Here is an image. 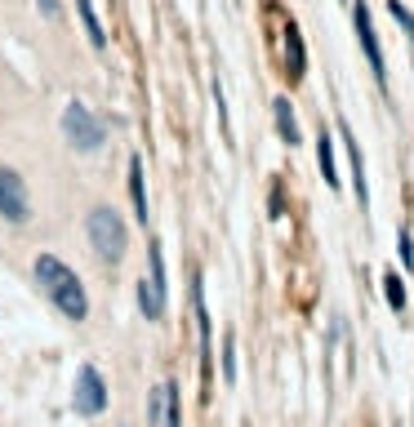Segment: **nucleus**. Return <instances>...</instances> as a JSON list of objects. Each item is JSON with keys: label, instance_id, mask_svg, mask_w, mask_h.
I'll return each mask as SVG.
<instances>
[{"label": "nucleus", "instance_id": "obj_16", "mask_svg": "<svg viewBox=\"0 0 414 427\" xmlns=\"http://www.w3.org/2000/svg\"><path fill=\"white\" fill-rule=\"evenodd\" d=\"M401 263L414 267V241H410V232H401Z\"/></svg>", "mask_w": 414, "mask_h": 427}, {"label": "nucleus", "instance_id": "obj_12", "mask_svg": "<svg viewBox=\"0 0 414 427\" xmlns=\"http://www.w3.org/2000/svg\"><path fill=\"white\" fill-rule=\"evenodd\" d=\"M272 111H276L281 138H285L290 147H298V125H294V107H290V98H276V102H272Z\"/></svg>", "mask_w": 414, "mask_h": 427}, {"label": "nucleus", "instance_id": "obj_6", "mask_svg": "<svg viewBox=\"0 0 414 427\" xmlns=\"http://www.w3.org/2000/svg\"><path fill=\"white\" fill-rule=\"evenodd\" d=\"M0 218H5V223H27V218H32L27 183L18 178V169H5V165H0Z\"/></svg>", "mask_w": 414, "mask_h": 427}, {"label": "nucleus", "instance_id": "obj_7", "mask_svg": "<svg viewBox=\"0 0 414 427\" xmlns=\"http://www.w3.org/2000/svg\"><path fill=\"white\" fill-rule=\"evenodd\" d=\"M352 18H356V36H361L365 58H370V67H374V76H379V85H383V54H379V41H374V27H370V9H365L361 0H356Z\"/></svg>", "mask_w": 414, "mask_h": 427}, {"label": "nucleus", "instance_id": "obj_15", "mask_svg": "<svg viewBox=\"0 0 414 427\" xmlns=\"http://www.w3.org/2000/svg\"><path fill=\"white\" fill-rule=\"evenodd\" d=\"M223 378H228V383H237V338H228V343H223Z\"/></svg>", "mask_w": 414, "mask_h": 427}, {"label": "nucleus", "instance_id": "obj_17", "mask_svg": "<svg viewBox=\"0 0 414 427\" xmlns=\"http://www.w3.org/2000/svg\"><path fill=\"white\" fill-rule=\"evenodd\" d=\"M392 14H397V18H401V23H406V27H410V36H414V18H410V14H406V9H401V5H397V0H392Z\"/></svg>", "mask_w": 414, "mask_h": 427}, {"label": "nucleus", "instance_id": "obj_5", "mask_svg": "<svg viewBox=\"0 0 414 427\" xmlns=\"http://www.w3.org/2000/svg\"><path fill=\"white\" fill-rule=\"evenodd\" d=\"M138 307H143L147 320L165 316V254H161V245H152V276L138 281Z\"/></svg>", "mask_w": 414, "mask_h": 427}, {"label": "nucleus", "instance_id": "obj_13", "mask_svg": "<svg viewBox=\"0 0 414 427\" xmlns=\"http://www.w3.org/2000/svg\"><path fill=\"white\" fill-rule=\"evenodd\" d=\"M316 156H321L325 187H338V169H334V142H330V134H321V138H316Z\"/></svg>", "mask_w": 414, "mask_h": 427}, {"label": "nucleus", "instance_id": "obj_14", "mask_svg": "<svg viewBox=\"0 0 414 427\" xmlns=\"http://www.w3.org/2000/svg\"><path fill=\"white\" fill-rule=\"evenodd\" d=\"M383 289H388V303H392V311H401V307H406V285H401V276H397V272H388V276H383Z\"/></svg>", "mask_w": 414, "mask_h": 427}, {"label": "nucleus", "instance_id": "obj_4", "mask_svg": "<svg viewBox=\"0 0 414 427\" xmlns=\"http://www.w3.org/2000/svg\"><path fill=\"white\" fill-rule=\"evenodd\" d=\"M72 405H76L80 419H98L107 410V383L94 365H80L76 369V392H72Z\"/></svg>", "mask_w": 414, "mask_h": 427}, {"label": "nucleus", "instance_id": "obj_8", "mask_svg": "<svg viewBox=\"0 0 414 427\" xmlns=\"http://www.w3.org/2000/svg\"><path fill=\"white\" fill-rule=\"evenodd\" d=\"M338 129H343V147H347V160H352V187H356V201L370 205V178H365V160H361V147H356L352 129L338 120Z\"/></svg>", "mask_w": 414, "mask_h": 427}, {"label": "nucleus", "instance_id": "obj_1", "mask_svg": "<svg viewBox=\"0 0 414 427\" xmlns=\"http://www.w3.org/2000/svg\"><path fill=\"white\" fill-rule=\"evenodd\" d=\"M36 285H41L45 298H50L67 320H76V325H80V320L89 316V294H85L80 276H76V272H72L63 259L41 254V259H36Z\"/></svg>", "mask_w": 414, "mask_h": 427}, {"label": "nucleus", "instance_id": "obj_18", "mask_svg": "<svg viewBox=\"0 0 414 427\" xmlns=\"http://www.w3.org/2000/svg\"><path fill=\"white\" fill-rule=\"evenodd\" d=\"M41 9H45V18H50V23H58V5H54V0H41Z\"/></svg>", "mask_w": 414, "mask_h": 427}, {"label": "nucleus", "instance_id": "obj_2", "mask_svg": "<svg viewBox=\"0 0 414 427\" xmlns=\"http://www.w3.org/2000/svg\"><path fill=\"white\" fill-rule=\"evenodd\" d=\"M85 232H89V245L102 263H116L129 250V227L111 205H94L89 218H85Z\"/></svg>", "mask_w": 414, "mask_h": 427}, {"label": "nucleus", "instance_id": "obj_3", "mask_svg": "<svg viewBox=\"0 0 414 427\" xmlns=\"http://www.w3.org/2000/svg\"><path fill=\"white\" fill-rule=\"evenodd\" d=\"M63 138H67L76 151H98L102 142H107V129H102V120L94 116L85 102L72 98L67 107H63Z\"/></svg>", "mask_w": 414, "mask_h": 427}, {"label": "nucleus", "instance_id": "obj_9", "mask_svg": "<svg viewBox=\"0 0 414 427\" xmlns=\"http://www.w3.org/2000/svg\"><path fill=\"white\" fill-rule=\"evenodd\" d=\"M307 72V54H303V36L294 23H285V76L290 80H303Z\"/></svg>", "mask_w": 414, "mask_h": 427}, {"label": "nucleus", "instance_id": "obj_11", "mask_svg": "<svg viewBox=\"0 0 414 427\" xmlns=\"http://www.w3.org/2000/svg\"><path fill=\"white\" fill-rule=\"evenodd\" d=\"M76 9H80V23H85V36H89V45H94V50H102V45H107V32H102L98 14H94V0H76Z\"/></svg>", "mask_w": 414, "mask_h": 427}, {"label": "nucleus", "instance_id": "obj_10", "mask_svg": "<svg viewBox=\"0 0 414 427\" xmlns=\"http://www.w3.org/2000/svg\"><path fill=\"white\" fill-rule=\"evenodd\" d=\"M129 196H134V218L147 223V192H143V160L129 156Z\"/></svg>", "mask_w": 414, "mask_h": 427}]
</instances>
